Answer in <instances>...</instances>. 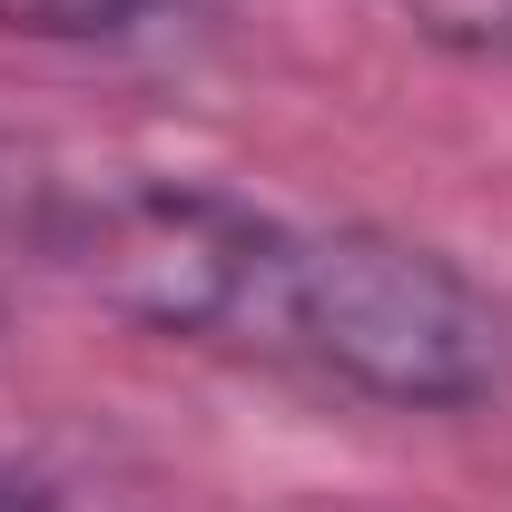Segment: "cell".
I'll return each instance as SVG.
<instances>
[{
    "label": "cell",
    "mask_w": 512,
    "mask_h": 512,
    "mask_svg": "<svg viewBox=\"0 0 512 512\" xmlns=\"http://www.w3.org/2000/svg\"><path fill=\"white\" fill-rule=\"evenodd\" d=\"M207 345L306 365L394 414H463L512 384V306L473 266L394 227H296L276 207L247 217Z\"/></svg>",
    "instance_id": "6da1fadb"
},
{
    "label": "cell",
    "mask_w": 512,
    "mask_h": 512,
    "mask_svg": "<svg viewBox=\"0 0 512 512\" xmlns=\"http://www.w3.org/2000/svg\"><path fill=\"white\" fill-rule=\"evenodd\" d=\"M60 197H69V178L50 168V158H40V148L0 138V296H20L30 276H50Z\"/></svg>",
    "instance_id": "7a4b0ae2"
},
{
    "label": "cell",
    "mask_w": 512,
    "mask_h": 512,
    "mask_svg": "<svg viewBox=\"0 0 512 512\" xmlns=\"http://www.w3.org/2000/svg\"><path fill=\"white\" fill-rule=\"evenodd\" d=\"M158 10L168 0H0V30L10 40H128Z\"/></svg>",
    "instance_id": "3957f363"
},
{
    "label": "cell",
    "mask_w": 512,
    "mask_h": 512,
    "mask_svg": "<svg viewBox=\"0 0 512 512\" xmlns=\"http://www.w3.org/2000/svg\"><path fill=\"white\" fill-rule=\"evenodd\" d=\"M394 20L453 60H512V0H394Z\"/></svg>",
    "instance_id": "277c9868"
},
{
    "label": "cell",
    "mask_w": 512,
    "mask_h": 512,
    "mask_svg": "<svg viewBox=\"0 0 512 512\" xmlns=\"http://www.w3.org/2000/svg\"><path fill=\"white\" fill-rule=\"evenodd\" d=\"M0 512H60V503H50V483H30V473H0Z\"/></svg>",
    "instance_id": "5b68a950"
}]
</instances>
